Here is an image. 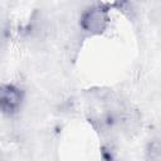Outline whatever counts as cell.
<instances>
[{
  "instance_id": "6da1fadb",
  "label": "cell",
  "mask_w": 161,
  "mask_h": 161,
  "mask_svg": "<svg viewBox=\"0 0 161 161\" xmlns=\"http://www.w3.org/2000/svg\"><path fill=\"white\" fill-rule=\"evenodd\" d=\"M80 28L91 34H102L109 24L108 9L103 5H94L88 8L80 15Z\"/></svg>"
},
{
  "instance_id": "7a4b0ae2",
  "label": "cell",
  "mask_w": 161,
  "mask_h": 161,
  "mask_svg": "<svg viewBox=\"0 0 161 161\" xmlns=\"http://www.w3.org/2000/svg\"><path fill=\"white\" fill-rule=\"evenodd\" d=\"M23 91L14 84H3L0 88V108L4 114L11 116L20 108Z\"/></svg>"
}]
</instances>
